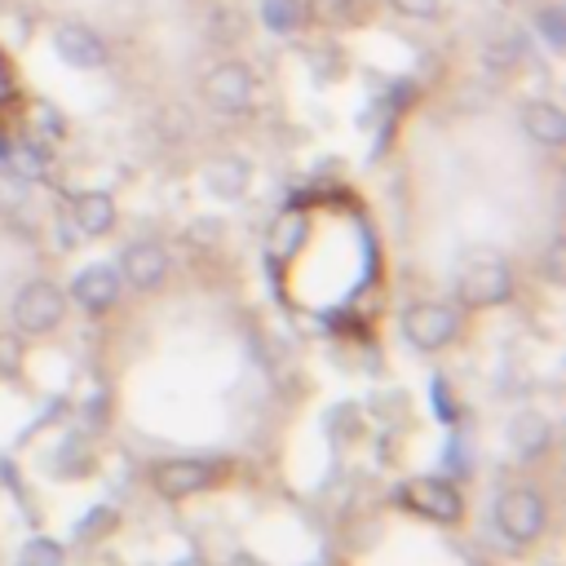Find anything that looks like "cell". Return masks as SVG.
<instances>
[{
  "label": "cell",
  "instance_id": "cell-5",
  "mask_svg": "<svg viewBox=\"0 0 566 566\" xmlns=\"http://www.w3.org/2000/svg\"><path fill=\"white\" fill-rule=\"evenodd\" d=\"M252 88H256V75H252V66L239 62V57L217 62V66L203 75V102H208L212 111H221V115H239V111H248Z\"/></svg>",
  "mask_w": 566,
  "mask_h": 566
},
{
  "label": "cell",
  "instance_id": "cell-24",
  "mask_svg": "<svg viewBox=\"0 0 566 566\" xmlns=\"http://www.w3.org/2000/svg\"><path fill=\"white\" fill-rule=\"evenodd\" d=\"M172 566H208V562H203V557H177Z\"/></svg>",
  "mask_w": 566,
  "mask_h": 566
},
{
  "label": "cell",
  "instance_id": "cell-12",
  "mask_svg": "<svg viewBox=\"0 0 566 566\" xmlns=\"http://www.w3.org/2000/svg\"><path fill=\"white\" fill-rule=\"evenodd\" d=\"M71 221L84 239H102L115 230V199L106 190H80L71 199Z\"/></svg>",
  "mask_w": 566,
  "mask_h": 566
},
{
  "label": "cell",
  "instance_id": "cell-7",
  "mask_svg": "<svg viewBox=\"0 0 566 566\" xmlns=\"http://www.w3.org/2000/svg\"><path fill=\"white\" fill-rule=\"evenodd\" d=\"M217 482V469L208 460H186V455H172V460H159L150 469V486L164 495V500H186V495H199Z\"/></svg>",
  "mask_w": 566,
  "mask_h": 566
},
{
  "label": "cell",
  "instance_id": "cell-17",
  "mask_svg": "<svg viewBox=\"0 0 566 566\" xmlns=\"http://www.w3.org/2000/svg\"><path fill=\"white\" fill-rule=\"evenodd\" d=\"M44 164H49L44 142H31V137H27V142H18V146L9 150V168H13L18 177H27V181H31V177H40V172H44Z\"/></svg>",
  "mask_w": 566,
  "mask_h": 566
},
{
  "label": "cell",
  "instance_id": "cell-18",
  "mask_svg": "<svg viewBox=\"0 0 566 566\" xmlns=\"http://www.w3.org/2000/svg\"><path fill=\"white\" fill-rule=\"evenodd\" d=\"M535 31L544 35V44H548V49H562V44H566V31H562V9H557V4L535 9Z\"/></svg>",
  "mask_w": 566,
  "mask_h": 566
},
{
  "label": "cell",
  "instance_id": "cell-15",
  "mask_svg": "<svg viewBox=\"0 0 566 566\" xmlns=\"http://www.w3.org/2000/svg\"><path fill=\"white\" fill-rule=\"evenodd\" d=\"M256 13L274 35H296L305 27V0H261Z\"/></svg>",
  "mask_w": 566,
  "mask_h": 566
},
{
  "label": "cell",
  "instance_id": "cell-11",
  "mask_svg": "<svg viewBox=\"0 0 566 566\" xmlns=\"http://www.w3.org/2000/svg\"><path fill=\"white\" fill-rule=\"evenodd\" d=\"M522 128H526V137H531L535 146H548V150L566 146V115H562V106L548 102V97H535V102L522 106Z\"/></svg>",
  "mask_w": 566,
  "mask_h": 566
},
{
  "label": "cell",
  "instance_id": "cell-23",
  "mask_svg": "<svg viewBox=\"0 0 566 566\" xmlns=\"http://www.w3.org/2000/svg\"><path fill=\"white\" fill-rule=\"evenodd\" d=\"M402 18H416V22H429V18H438L442 13V0H389Z\"/></svg>",
  "mask_w": 566,
  "mask_h": 566
},
{
  "label": "cell",
  "instance_id": "cell-1",
  "mask_svg": "<svg viewBox=\"0 0 566 566\" xmlns=\"http://www.w3.org/2000/svg\"><path fill=\"white\" fill-rule=\"evenodd\" d=\"M455 296L473 310L504 305L513 296V270L500 252H469L455 270Z\"/></svg>",
  "mask_w": 566,
  "mask_h": 566
},
{
  "label": "cell",
  "instance_id": "cell-9",
  "mask_svg": "<svg viewBox=\"0 0 566 566\" xmlns=\"http://www.w3.org/2000/svg\"><path fill=\"white\" fill-rule=\"evenodd\" d=\"M119 279H124V287H137V292H155L159 283H164V274H168V252H164V243H155V239H137V243H128L124 252H119Z\"/></svg>",
  "mask_w": 566,
  "mask_h": 566
},
{
  "label": "cell",
  "instance_id": "cell-21",
  "mask_svg": "<svg viewBox=\"0 0 566 566\" xmlns=\"http://www.w3.org/2000/svg\"><path fill=\"white\" fill-rule=\"evenodd\" d=\"M18 566H62V544H53V539H31L27 548H22V562Z\"/></svg>",
  "mask_w": 566,
  "mask_h": 566
},
{
  "label": "cell",
  "instance_id": "cell-19",
  "mask_svg": "<svg viewBox=\"0 0 566 566\" xmlns=\"http://www.w3.org/2000/svg\"><path fill=\"white\" fill-rule=\"evenodd\" d=\"M22 336L18 332H0V380H13L22 371Z\"/></svg>",
  "mask_w": 566,
  "mask_h": 566
},
{
  "label": "cell",
  "instance_id": "cell-13",
  "mask_svg": "<svg viewBox=\"0 0 566 566\" xmlns=\"http://www.w3.org/2000/svg\"><path fill=\"white\" fill-rule=\"evenodd\" d=\"M248 181H252V164L239 159V155H217V159L203 168V186H208V195H217V199H239V195L248 190Z\"/></svg>",
  "mask_w": 566,
  "mask_h": 566
},
{
  "label": "cell",
  "instance_id": "cell-3",
  "mask_svg": "<svg viewBox=\"0 0 566 566\" xmlns=\"http://www.w3.org/2000/svg\"><path fill=\"white\" fill-rule=\"evenodd\" d=\"M548 526V509H544V495L531 491V486H513L500 495L495 504V531L509 539V544H535Z\"/></svg>",
  "mask_w": 566,
  "mask_h": 566
},
{
  "label": "cell",
  "instance_id": "cell-10",
  "mask_svg": "<svg viewBox=\"0 0 566 566\" xmlns=\"http://www.w3.org/2000/svg\"><path fill=\"white\" fill-rule=\"evenodd\" d=\"M119 292H124V279H119V270L106 265V261L84 265V270L71 279V296H75V305L88 310V314H106V310L119 301Z\"/></svg>",
  "mask_w": 566,
  "mask_h": 566
},
{
  "label": "cell",
  "instance_id": "cell-2",
  "mask_svg": "<svg viewBox=\"0 0 566 566\" xmlns=\"http://www.w3.org/2000/svg\"><path fill=\"white\" fill-rule=\"evenodd\" d=\"M66 318V292L49 279H31L13 296V327L18 336H49Z\"/></svg>",
  "mask_w": 566,
  "mask_h": 566
},
{
  "label": "cell",
  "instance_id": "cell-22",
  "mask_svg": "<svg viewBox=\"0 0 566 566\" xmlns=\"http://www.w3.org/2000/svg\"><path fill=\"white\" fill-rule=\"evenodd\" d=\"M102 526H115V509H93V513L75 526V539H80V544H88V539H97V535H102Z\"/></svg>",
  "mask_w": 566,
  "mask_h": 566
},
{
  "label": "cell",
  "instance_id": "cell-14",
  "mask_svg": "<svg viewBox=\"0 0 566 566\" xmlns=\"http://www.w3.org/2000/svg\"><path fill=\"white\" fill-rule=\"evenodd\" d=\"M548 438H553V429H548V420H544L539 411H522V416L509 424V447H513L522 460H535V455L548 447Z\"/></svg>",
  "mask_w": 566,
  "mask_h": 566
},
{
  "label": "cell",
  "instance_id": "cell-8",
  "mask_svg": "<svg viewBox=\"0 0 566 566\" xmlns=\"http://www.w3.org/2000/svg\"><path fill=\"white\" fill-rule=\"evenodd\" d=\"M49 44H53V53H57L66 66H75V71H97V66H106V40H102L93 27H84V22H57Z\"/></svg>",
  "mask_w": 566,
  "mask_h": 566
},
{
  "label": "cell",
  "instance_id": "cell-6",
  "mask_svg": "<svg viewBox=\"0 0 566 566\" xmlns=\"http://www.w3.org/2000/svg\"><path fill=\"white\" fill-rule=\"evenodd\" d=\"M398 500H402L411 513L429 517V522H455L460 509H464V495H460L455 482H447V478H411V482H402Z\"/></svg>",
  "mask_w": 566,
  "mask_h": 566
},
{
  "label": "cell",
  "instance_id": "cell-4",
  "mask_svg": "<svg viewBox=\"0 0 566 566\" xmlns=\"http://www.w3.org/2000/svg\"><path fill=\"white\" fill-rule=\"evenodd\" d=\"M455 332H460V314L447 301H416V305L402 310V336L420 354H433V349L451 345Z\"/></svg>",
  "mask_w": 566,
  "mask_h": 566
},
{
  "label": "cell",
  "instance_id": "cell-16",
  "mask_svg": "<svg viewBox=\"0 0 566 566\" xmlns=\"http://www.w3.org/2000/svg\"><path fill=\"white\" fill-rule=\"evenodd\" d=\"M305 230H310V226H305V217H301V212L279 217V221H274V230H270V252H274V256H292V252L305 243Z\"/></svg>",
  "mask_w": 566,
  "mask_h": 566
},
{
  "label": "cell",
  "instance_id": "cell-20",
  "mask_svg": "<svg viewBox=\"0 0 566 566\" xmlns=\"http://www.w3.org/2000/svg\"><path fill=\"white\" fill-rule=\"evenodd\" d=\"M27 203V177H18L13 168H0V212H18Z\"/></svg>",
  "mask_w": 566,
  "mask_h": 566
}]
</instances>
